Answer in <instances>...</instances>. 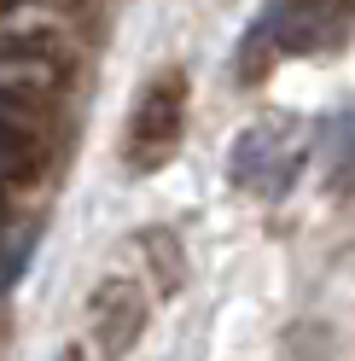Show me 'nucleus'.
Returning a JSON list of instances; mask_svg holds the SVG:
<instances>
[{
	"mask_svg": "<svg viewBox=\"0 0 355 361\" xmlns=\"http://www.w3.org/2000/svg\"><path fill=\"white\" fill-rule=\"evenodd\" d=\"M349 24H355V0H274V6L239 35L233 71H239V82H262L280 59L338 47L349 35Z\"/></svg>",
	"mask_w": 355,
	"mask_h": 361,
	"instance_id": "obj_1",
	"label": "nucleus"
},
{
	"mask_svg": "<svg viewBox=\"0 0 355 361\" xmlns=\"http://www.w3.org/2000/svg\"><path fill=\"white\" fill-rule=\"evenodd\" d=\"M309 164V128L285 111H268L233 134V152H228V180L251 198H285L292 180Z\"/></svg>",
	"mask_w": 355,
	"mask_h": 361,
	"instance_id": "obj_2",
	"label": "nucleus"
},
{
	"mask_svg": "<svg viewBox=\"0 0 355 361\" xmlns=\"http://www.w3.org/2000/svg\"><path fill=\"white\" fill-rule=\"evenodd\" d=\"M181 128H187V76H181V71H163V76L140 94L135 117H128L123 164L135 169V175L163 169L169 157H175V146H181Z\"/></svg>",
	"mask_w": 355,
	"mask_h": 361,
	"instance_id": "obj_3",
	"label": "nucleus"
},
{
	"mask_svg": "<svg viewBox=\"0 0 355 361\" xmlns=\"http://www.w3.org/2000/svg\"><path fill=\"white\" fill-rule=\"evenodd\" d=\"M146 291L135 280H105L94 291V303H87V332H94V350L111 355V361H123L128 350L140 344V332H146Z\"/></svg>",
	"mask_w": 355,
	"mask_h": 361,
	"instance_id": "obj_4",
	"label": "nucleus"
},
{
	"mask_svg": "<svg viewBox=\"0 0 355 361\" xmlns=\"http://www.w3.org/2000/svg\"><path fill=\"white\" fill-rule=\"evenodd\" d=\"M64 82V59L47 41H0V105H47Z\"/></svg>",
	"mask_w": 355,
	"mask_h": 361,
	"instance_id": "obj_5",
	"label": "nucleus"
},
{
	"mask_svg": "<svg viewBox=\"0 0 355 361\" xmlns=\"http://www.w3.org/2000/svg\"><path fill=\"white\" fill-rule=\"evenodd\" d=\"M47 164V146H41V128L30 117H0V198L18 192L24 180H35V169Z\"/></svg>",
	"mask_w": 355,
	"mask_h": 361,
	"instance_id": "obj_6",
	"label": "nucleus"
},
{
	"mask_svg": "<svg viewBox=\"0 0 355 361\" xmlns=\"http://www.w3.org/2000/svg\"><path fill=\"white\" fill-rule=\"evenodd\" d=\"M315 146H320V164H326V187L332 192H355V99L338 105L320 123Z\"/></svg>",
	"mask_w": 355,
	"mask_h": 361,
	"instance_id": "obj_7",
	"label": "nucleus"
},
{
	"mask_svg": "<svg viewBox=\"0 0 355 361\" xmlns=\"http://www.w3.org/2000/svg\"><path fill=\"white\" fill-rule=\"evenodd\" d=\"M140 245L151 251L146 262H151V274H158V298H169V291L181 286V274H187V268H181V245H175V233H169V228L140 233Z\"/></svg>",
	"mask_w": 355,
	"mask_h": 361,
	"instance_id": "obj_8",
	"label": "nucleus"
}]
</instances>
